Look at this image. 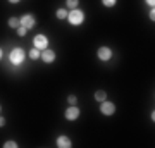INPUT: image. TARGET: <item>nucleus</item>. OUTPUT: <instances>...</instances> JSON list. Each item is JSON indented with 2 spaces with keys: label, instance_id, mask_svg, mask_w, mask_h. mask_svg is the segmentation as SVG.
<instances>
[{
  "label": "nucleus",
  "instance_id": "f257e3e1",
  "mask_svg": "<svg viewBox=\"0 0 155 148\" xmlns=\"http://www.w3.org/2000/svg\"><path fill=\"white\" fill-rule=\"evenodd\" d=\"M67 21L71 22L72 26H79V24H83V21H84L83 11H79V9H72V11L67 14Z\"/></svg>",
  "mask_w": 155,
  "mask_h": 148
},
{
  "label": "nucleus",
  "instance_id": "f03ea898",
  "mask_svg": "<svg viewBox=\"0 0 155 148\" xmlns=\"http://www.w3.org/2000/svg\"><path fill=\"white\" fill-rule=\"evenodd\" d=\"M24 57H26V52H24L22 48H14V50L11 52V62L14 64V66H19V64H22Z\"/></svg>",
  "mask_w": 155,
  "mask_h": 148
},
{
  "label": "nucleus",
  "instance_id": "7ed1b4c3",
  "mask_svg": "<svg viewBox=\"0 0 155 148\" xmlns=\"http://www.w3.org/2000/svg\"><path fill=\"white\" fill-rule=\"evenodd\" d=\"M33 45H35V48H38L40 52L45 48H48V38L45 36V35H36L33 40Z\"/></svg>",
  "mask_w": 155,
  "mask_h": 148
},
{
  "label": "nucleus",
  "instance_id": "20e7f679",
  "mask_svg": "<svg viewBox=\"0 0 155 148\" xmlns=\"http://www.w3.org/2000/svg\"><path fill=\"white\" fill-rule=\"evenodd\" d=\"M19 22H21V26H24L26 29H31V28L35 26V22H36V19H35L33 14H24V16L19 19Z\"/></svg>",
  "mask_w": 155,
  "mask_h": 148
},
{
  "label": "nucleus",
  "instance_id": "39448f33",
  "mask_svg": "<svg viewBox=\"0 0 155 148\" xmlns=\"http://www.w3.org/2000/svg\"><path fill=\"white\" fill-rule=\"evenodd\" d=\"M100 112L104 115H112L114 112H116V105L112 104V102H102V105H100Z\"/></svg>",
  "mask_w": 155,
  "mask_h": 148
},
{
  "label": "nucleus",
  "instance_id": "423d86ee",
  "mask_svg": "<svg viewBox=\"0 0 155 148\" xmlns=\"http://www.w3.org/2000/svg\"><path fill=\"white\" fill-rule=\"evenodd\" d=\"M64 117H66L67 121H76L78 117H79V109H78L76 105H71V107L66 110Z\"/></svg>",
  "mask_w": 155,
  "mask_h": 148
},
{
  "label": "nucleus",
  "instance_id": "0eeeda50",
  "mask_svg": "<svg viewBox=\"0 0 155 148\" xmlns=\"http://www.w3.org/2000/svg\"><path fill=\"white\" fill-rule=\"evenodd\" d=\"M41 61L43 62H47V64H52V62L55 61V52L54 50H50V48H45V50H41Z\"/></svg>",
  "mask_w": 155,
  "mask_h": 148
},
{
  "label": "nucleus",
  "instance_id": "6e6552de",
  "mask_svg": "<svg viewBox=\"0 0 155 148\" xmlns=\"http://www.w3.org/2000/svg\"><path fill=\"white\" fill-rule=\"evenodd\" d=\"M98 59L100 61H110V57H112V50L109 48V47H100L98 48Z\"/></svg>",
  "mask_w": 155,
  "mask_h": 148
},
{
  "label": "nucleus",
  "instance_id": "1a4fd4ad",
  "mask_svg": "<svg viewBox=\"0 0 155 148\" xmlns=\"http://www.w3.org/2000/svg\"><path fill=\"white\" fill-rule=\"evenodd\" d=\"M57 146H59V148H71L72 146V141L67 136H59V138H57Z\"/></svg>",
  "mask_w": 155,
  "mask_h": 148
},
{
  "label": "nucleus",
  "instance_id": "9d476101",
  "mask_svg": "<svg viewBox=\"0 0 155 148\" xmlns=\"http://www.w3.org/2000/svg\"><path fill=\"white\" fill-rule=\"evenodd\" d=\"M105 97H107V93L104 91V90H98V91L95 93V100H97V102H104Z\"/></svg>",
  "mask_w": 155,
  "mask_h": 148
},
{
  "label": "nucleus",
  "instance_id": "9b49d317",
  "mask_svg": "<svg viewBox=\"0 0 155 148\" xmlns=\"http://www.w3.org/2000/svg\"><path fill=\"white\" fill-rule=\"evenodd\" d=\"M40 55H41V52H40L38 48H31V52H29V59H33V61H36V59H40Z\"/></svg>",
  "mask_w": 155,
  "mask_h": 148
},
{
  "label": "nucleus",
  "instance_id": "f8f14e48",
  "mask_svg": "<svg viewBox=\"0 0 155 148\" xmlns=\"http://www.w3.org/2000/svg\"><path fill=\"white\" fill-rule=\"evenodd\" d=\"M67 14H69L67 9H59L57 11V19H67Z\"/></svg>",
  "mask_w": 155,
  "mask_h": 148
},
{
  "label": "nucleus",
  "instance_id": "ddd939ff",
  "mask_svg": "<svg viewBox=\"0 0 155 148\" xmlns=\"http://www.w3.org/2000/svg\"><path fill=\"white\" fill-rule=\"evenodd\" d=\"M9 26H11V28H19V26H21V22H19L17 17H11V19H9Z\"/></svg>",
  "mask_w": 155,
  "mask_h": 148
},
{
  "label": "nucleus",
  "instance_id": "4468645a",
  "mask_svg": "<svg viewBox=\"0 0 155 148\" xmlns=\"http://www.w3.org/2000/svg\"><path fill=\"white\" fill-rule=\"evenodd\" d=\"M67 2V7H69V9H78V4H79V0H66Z\"/></svg>",
  "mask_w": 155,
  "mask_h": 148
},
{
  "label": "nucleus",
  "instance_id": "2eb2a0df",
  "mask_svg": "<svg viewBox=\"0 0 155 148\" xmlns=\"http://www.w3.org/2000/svg\"><path fill=\"white\" fill-rule=\"evenodd\" d=\"M102 4L105 7H114L117 4V0H102Z\"/></svg>",
  "mask_w": 155,
  "mask_h": 148
},
{
  "label": "nucleus",
  "instance_id": "dca6fc26",
  "mask_svg": "<svg viewBox=\"0 0 155 148\" xmlns=\"http://www.w3.org/2000/svg\"><path fill=\"white\" fill-rule=\"evenodd\" d=\"M26 33H28V29H26L24 26H19V28H17V35H19V36H26Z\"/></svg>",
  "mask_w": 155,
  "mask_h": 148
},
{
  "label": "nucleus",
  "instance_id": "f3484780",
  "mask_svg": "<svg viewBox=\"0 0 155 148\" xmlns=\"http://www.w3.org/2000/svg\"><path fill=\"white\" fill-rule=\"evenodd\" d=\"M4 146L5 148H17V143L16 141H5L4 143Z\"/></svg>",
  "mask_w": 155,
  "mask_h": 148
},
{
  "label": "nucleus",
  "instance_id": "a211bd4d",
  "mask_svg": "<svg viewBox=\"0 0 155 148\" xmlns=\"http://www.w3.org/2000/svg\"><path fill=\"white\" fill-rule=\"evenodd\" d=\"M67 100H69V104H71V105H76L78 104V98L74 97V95H69V97H67Z\"/></svg>",
  "mask_w": 155,
  "mask_h": 148
},
{
  "label": "nucleus",
  "instance_id": "6ab92c4d",
  "mask_svg": "<svg viewBox=\"0 0 155 148\" xmlns=\"http://www.w3.org/2000/svg\"><path fill=\"white\" fill-rule=\"evenodd\" d=\"M150 19H152V21L155 19V11H153V7H152V11H150Z\"/></svg>",
  "mask_w": 155,
  "mask_h": 148
},
{
  "label": "nucleus",
  "instance_id": "aec40b11",
  "mask_svg": "<svg viewBox=\"0 0 155 148\" xmlns=\"http://www.w3.org/2000/svg\"><path fill=\"white\" fill-rule=\"evenodd\" d=\"M4 124H5V119H4V117H0V127L4 126Z\"/></svg>",
  "mask_w": 155,
  "mask_h": 148
},
{
  "label": "nucleus",
  "instance_id": "412c9836",
  "mask_svg": "<svg viewBox=\"0 0 155 148\" xmlns=\"http://www.w3.org/2000/svg\"><path fill=\"white\" fill-rule=\"evenodd\" d=\"M147 4H148V5H152V7H153V4H155V0H147Z\"/></svg>",
  "mask_w": 155,
  "mask_h": 148
},
{
  "label": "nucleus",
  "instance_id": "4be33fe9",
  "mask_svg": "<svg viewBox=\"0 0 155 148\" xmlns=\"http://www.w3.org/2000/svg\"><path fill=\"white\" fill-rule=\"evenodd\" d=\"M11 4H17V2H21V0H9Z\"/></svg>",
  "mask_w": 155,
  "mask_h": 148
},
{
  "label": "nucleus",
  "instance_id": "5701e85b",
  "mask_svg": "<svg viewBox=\"0 0 155 148\" xmlns=\"http://www.w3.org/2000/svg\"><path fill=\"white\" fill-rule=\"evenodd\" d=\"M2 55H4V52H2V48H0V59H2Z\"/></svg>",
  "mask_w": 155,
  "mask_h": 148
},
{
  "label": "nucleus",
  "instance_id": "b1692460",
  "mask_svg": "<svg viewBox=\"0 0 155 148\" xmlns=\"http://www.w3.org/2000/svg\"><path fill=\"white\" fill-rule=\"evenodd\" d=\"M0 110H2V107H0Z\"/></svg>",
  "mask_w": 155,
  "mask_h": 148
}]
</instances>
